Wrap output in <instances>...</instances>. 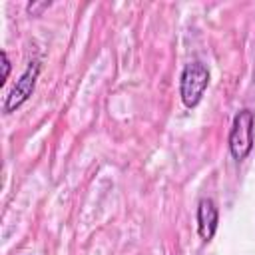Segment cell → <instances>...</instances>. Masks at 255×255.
Returning <instances> with one entry per match:
<instances>
[{
	"instance_id": "obj_1",
	"label": "cell",
	"mask_w": 255,
	"mask_h": 255,
	"mask_svg": "<svg viewBox=\"0 0 255 255\" xmlns=\"http://www.w3.org/2000/svg\"><path fill=\"white\" fill-rule=\"evenodd\" d=\"M209 86V70L201 62H189L179 78V96L185 108H195Z\"/></svg>"
},
{
	"instance_id": "obj_2",
	"label": "cell",
	"mask_w": 255,
	"mask_h": 255,
	"mask_svg": "<svg viewBox=\"0 0 255 255\" xmlns=\"http://www.w3.org/2000/svg\"><path fill=\"white\" fill-rule=\"evenodd\" d=\"M253 131H255V116L251 110H239L237 116L233 118V126L227 137L229 151L233 159L243 161L251 149H253Z\"/></svg>"
},
{
	"instance_id": "obj_3",
	"label": "cell",
	"mask_w": 255,
	"mask_h": 255,
	"mask_svg": "<svg viewBox=\"0 0 255 255\" xmlns=\"http://www.w3.org/2000/svg\"><path fill=\"white\" fill-rule=\"evenodd\" d=\"M40 70H42V66H40L38 60H32V62L28 64V68L24 70V74L16 80L14 88H12V90L8 92V96H6V102H4V112H6V114L18 110V108L32 96V92H34V88H36V80H38V76H40Z\"/></svg>"
},
{
	"instance_id": "obj_4",
	"label": "cell",
	"mask_w": 255,
	"mask_h": 255,
	"mask_svg": "<svg viewBox=\"0 0 255 255\" xmlns=\"http://www.w3.org/2000/svg\"><path fill=\"white\" fill-rule=\"evenodd\" d=\"M219 223V211L211 197H201L197 203V233L203 241H211Z\"/></svg>"
},
{
	"instance_id": "obj_5",
	"label": "cell",
	"mask_w": 255,
	"mask_h": 255,
	"mask_svg": "<svg viewBox=\"0 0 255 255\" xmlns=\"http://www.w3.org/2000/svg\"><path fill=\"white\" fill-rule=\"evenodd\" d=\"M48 6H50V2H30V4L26 6V10H28L32 16H40L42 10H46Z\"/></svg>"
},
{
	"instance_id": "obj_6",
	"label": "cell",
	"mask_w": 255,
	"mask_h": 255,
	"mask_svg": "<svg viewBox=\"0 0 255 255\" xmlns=\"http://www.w3.org/2000/svg\"><path fill=\"white\" fill-rule=\"evenodd\" d=\"M2 68L4 70H2V80L0 82L4 84L8 80V74H10V60H8V54L6 52H2Z\"/></svg>"
}]
</instances>
